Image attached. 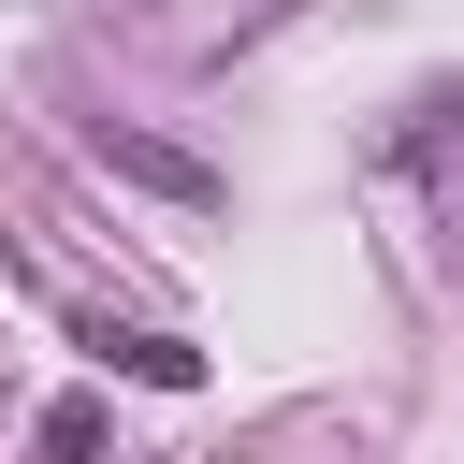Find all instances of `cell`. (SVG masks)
<instances>
[{"mask_svg": "<svg viewBox=\"0 0 464 464\" xmlns=\"http://www.w3.org/2000/svg\"><path fill=\"white\" fill-rule=\"evenodd\" d=\"M29 464H102V406H87V392H58V406H44V435H29Z\"/></svg>", "mask_w": 464, "mask_h": 464, "instance_id": "cell-3", "label": "cell"}, {"mask_svg": "<svg viewBox=\"0 0 464 464\" xmlns=\"http://www.w3.org/2000/svg\"><path fill=\"white\" fill-rule=\"evenodd\" d=\"M87 160H102V174H130V188H160V203H218V174H203L188 145H145V130H87Z\"/></svg>", "mask_w": 464, "mask_h": 464, "instance_id": "cell-1", "label": "cell"}, {"mask_svg": "<svg viewBox=\"0 0 464 464\" xmlns=\"http://www.w3.org/2000/svg\"><path fill=\"white\" fill-rule=\"evenodd\" d=\"M87 348H102V362H130L145 392H188V377H203V348H174V334H116V319H87Z\"/></svg>", "mask_w": 464, "mask_h": 464, "instance_id": "cell-2", "label": "cell"}]
</instances>
